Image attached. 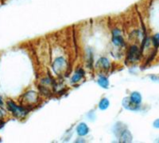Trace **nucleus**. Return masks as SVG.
I'll list each match as a JSON object with an SVG mask.
<instances>
[{
	"label": "nucleus",
	"mask_w": 159,
	"mask_h": 143,
	"mask_svg": "<svg viewBox=\"0 0 159 143\" xmlns=\"http://www.w3.org/2000/svg\"><path fill=\"white\" fill-rule=\"evenodd\" d=\"M65 67H66V63L63 58H59L56 59V61L54 62L53 65V71L57 74H61L62 71H64Z\"/></svg>",
	"instance_id": "nucleus-2"
},
{
	"label": "nucleus",
	"mask_w": 159,
	"mask_h": 143,
	"mask_svg": "<svg viewBox=\"0 0 159 143\" xmlns=\"http://www.w3.org/2000/svg\"><path fill=\"white\" fill-rule=\"evenodd\" d=\"M113 42L116 46H122L123 45V39L121 36H119V34H116V35H114L113 37Z\"/></svg>",
	"instance_id": "nucleus-10"
},
{
	"label": "nucleus",
	"mask_w": 159,
	"mask_h": 143,
	"mask_svg": "<svg viewBox=\"0 0 159 143\" xmlns=\"http://www.w3.org/2000/svg\"><path fill=\"white\" fill-rule=\"evenodd\" d=\"M7 105H8V108L12 113L14 114V115H15L16 117H19V118H22V117L25 116V115H26L27 112L26 110L22 108L21 106H16L13 102L10 101L7 102Z\"/></svg>",
	"instance_id": "nucleus-1"
},
{
	"label": "nucleus",
	"mask_w": 159,
	"mask_h": 143,
	"mask_svg": "<svg viewBox=\"0 0 159 143\" xmlns=\"http://www.w3.org/2000/svg\"><path fill=\"white\" fill-rule=\"evenodd\" d=\"M77 134L80 136H84L88 133V127L85 123H80L79 126H77Z\"/></svg>",
	"instance_id": "nucleus-4"
},
{
	"label": "nucleus",
	"mask_w": 159,
	"mask_h": 143,
	"mask_svg": "<svg viewBox=\"0 0 159 143\" xmlns=\"http://www.w3.org/2000/svg\"><path fill=\"white\" fill-rule=\"evenodd\" d=\"M153 126L155 128H158L159 129V119H157V120L154 121V122H153Z\"/></svg>",
	"instance_id": "nucleus-15"
},
{
	"label": "nucleus",
	"mask_w": 159,
	"mask_h": 143,
	"mask_svg": "<svg viewBox=\"0 0 159 143\" xmlns=\"http://www.w3.org/2000/svg\"><path fill=\"white\" fill-rule=\"evenodd\" d=\"M108 106H109V101H108L107 98H103L100 101V102L99 107H100L101 110H106L108 107Z\"/></svg>",
	"instance_id": "nucleus-11"
},
{
	"label": "nucleus",
	"mask_w": 159,
	"mask_h": 143,
	"mask_svg": "<svg viewBox=\"0 0 159 143\" xmlns=\"http://www.w3.org/2000/svg\"><path fill=\"white\" fill-rule=\"evenodd\" d=\"M0 105H2V98H0Z\"/></svg>",
	"instance_id": "nucleus-17"
},
{
	"label": "nucleus",
	"mask_w": 159,
	"mask_h": 143,
	"mask_svg": "<svg viewBox=\"0 0 159 143\" xmlns=\"http://www.w3.org/2000/svg\"><path fill=\"white\" fill-rule=\"evenodd\" d=\"M99 63H100L101 65H102V67H104V68H105L106 70H108V68H109V66H110V64H109V62H108V60L107 58H101L100 61H99Z\"/></svg>",
	"instance_id": "nucleus-13"
},
{
	"label": "nucleus",
	"mask_w": 159,
	"mask_h": 143,
	"mask_svg": "<svg viewBox=\"0 0 159 143\" xmlns=\"http://www.w3.org/2000/svg\"><path fill=\"white\" fill-rule=\"evenodd\" d=\"M98 83L101 87L105 88V89H107L109 86V82H108V78H105V77H101V78H99Z\"/></svg>",
	"instance_id": "nucleus-9"
},
{
	"label": "nucleus",
	"mask_w": 159,
	"mask_h": 143,
	"mask_svg": "<svg viewBox=\"0 0 159 143\" xmlns=\"http://www.w3.org/2000/svg\"><path fill=\"white\" fill-rule=\"evenodd\" d=\"M131 135L130 134V132L126 131L124 132L122 135V139H123V141H125V142H127V141H131Z\"/></svg>",
	"instance_id": "nucleus-12"
},
{
	"label": "nucleus",
	"mask_w": 159,
	"mask_h": 143,
	"mask_svg": "<svg viewBox=\"0 0 159 143\" xmlns=\"http://www.w3.org/2000/svg\"><path fill=\"white\" fill-rule=\"evenodd\" d=\"M26 101L28 102H37L38 100V95L37 93L34 91L28 92V93L26 94Z\"/></svg>",
	"instance_id": "nucleus-7"
},
{
	"label": "nucleus",
	"mask_w": 159,
	"mask_h": 143,
	"mask_svg": "<svg viewBox=\"0 0 159 143\" xmlns=\"http://www.w3.org/2000/svg\"><path fill=\"white\" fill-rule=\"evenodd\" d=\"M123 105L124 106V107L127 108V109L135 110V106H136V104H135V103L133 102L131 100V98H126L123 99Z\"/></svg>",
	"instance_id": "nucleus-5"
},
{
	"label": "nucleus",
	"mask_w": 159,
	"mask_h": 143,
	"mask_svg": "<svg viewBox=\"0 0 159 143\" xmlns=\"http://www.w3.org/2000/svg\"><path fill=\"white\" fill-rule=\"evenodd\" d=\"M153 45H154V46H156V47L159 46V34H155V35L153 37Z\"/></svg>",
	"instance_id": "nucleus-14"
},
{
	"label": "nucleus",
	"mask_w": 159,
	"mask_h": 143,
	"mask_svg": "<svg viewBox=\"0 0 159 143\" xmlns=\"http://www.w3.org/2000/svg\"><path fill=\"white\" fill-rule=\"evenodd\" d=\"M84 71L82 70H79L76 72V74L73 75V77L72 78V82H79L84 76Z\"/></svg>",
	"instance_id": "nucleus-8"
},
{
	"label": "nucleus",
	"mask_w": 159,
	"mask_h": 143,
	"mask_svg": "<svg viewBox=\"0 0 159 143\" xmlns=\"http://www.w3.org/2000/svg\"><path fill=\"white\" fill-rule=\"evenodd\" d=\"M129 58L132 60V61H135L136 59L138 58L139 57V50H138V47L135 46H133L131 47V50L128 54Z\"/></svg>",
	"instance_id": "nucleus-3"
},
{
	"label": "nucleus",
	"mask_w": 159,
	"mask_h": 143,
	"mask_svg": "<svg viewBox=\"0 0 159 143\" xmlns=\"http://www.w3.org/2000/svg\"><path fill=\"white\" fill-rule=\"evenodd\" d=\"M2 118V112L1 110H0V118Z\"/></svg>",
	"instance_id": "nucleus-16"
},
{
	"label": "nucleus",
	"mask_w": 159,
	"mask_h": 143,
	"mask_svg": "<svg viewBox=\"0 0 159 143\" xmlns=\"http://www.w3.org/2000/svg\"><path fill=\"white\" fill-rule=\"evenodd\" d=\"M131 100L133 102L136 104V105H138L139 103H141L142 102V97H141V94L138 92H134L132 93V94L131 95Z\"/></svg>",
	"instance_id": "nucleus-6"
}]
</instances>
